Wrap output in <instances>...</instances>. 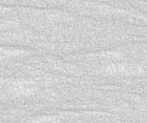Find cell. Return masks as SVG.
Here are the masks:
<instances>
[{"label":"cell","mask_w":147,"mask_h":123,"mask_svg":"<svg viewBox=\"0 0 147 123\" xmlns=\"http://www.w3.org/2000/svg\"><path fill=\"white\" fill-rule=\"evenodd\" d=\"M3 89L10 98H29L36 94L39 87L32 80H10Z\"/></svg>","instance_id":"6da1fadb"}]
</instances>
